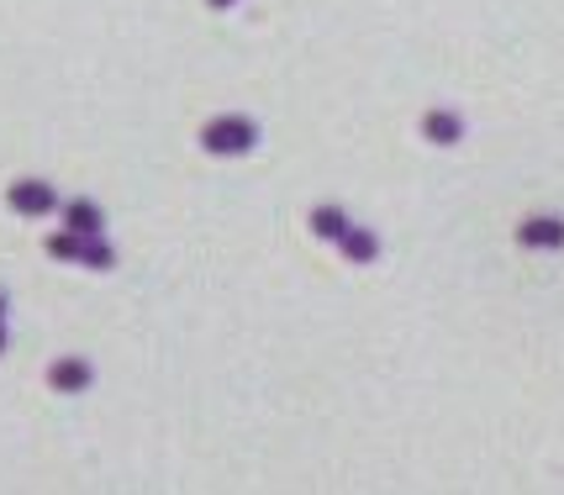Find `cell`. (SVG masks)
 Returning a JSON list of instances; mask_svg holds the SVG:
<instances>
[{
	"instance_id": "6da1fadb",
	"label": "cell",
	"mask_w": 564,
	"mask_h": 495,
	"mask_svg": "<svg viewBox=\"0 0 564 495\" xmlns=\"http://www.w3.org/2000/svg\"><path fill=\"white\" fill-rule=\"evenodd\" d=\"M522 238H528V243H543V248H549V243H564V227L560 222H533L528 232H522Z\"/></svg>"
}]
</instances>
